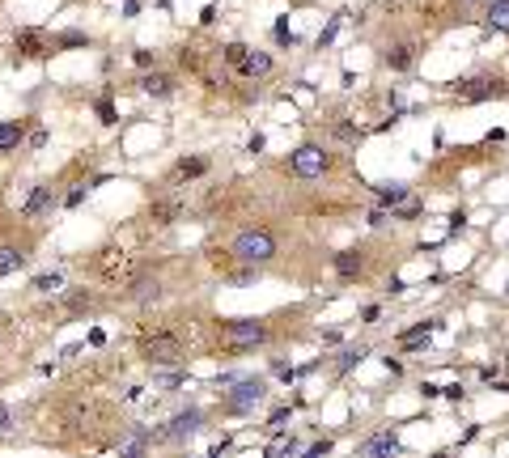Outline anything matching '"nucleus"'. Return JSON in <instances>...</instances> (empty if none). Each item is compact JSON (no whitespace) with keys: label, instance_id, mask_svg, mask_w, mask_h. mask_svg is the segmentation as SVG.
<instances>
[{"label":"nucleus","instance_id":"29","mask_svg":"<svg viewBox=\"0 0 509 458\" xmlns=\"http://www.w3.org/2000/svg\"><path fill=\"white\" fill-rule=\"evenodd\" d=\"M335 34H339V17H331V25L319 34V51H323V47H331V43H335Z\"/></svg>","mask_w":509,"mask_h":458},{"label":"nucleus","instance_id":"24","mask_svg":"<svg viewBox=\"0 0 509 458\" xmlns=\"http://www.w3.org/2000/svg\"><path fill=\"white\" fill-rule=\"evenodd\" d=\"M247 56H251V47H247V43H229V47H225V64L238 68V72H242V64H247Z\"/></svg>","mask_w":509,"mask_h":458},{"label":"nucleus","instance_id":"20","mask_svg":"<svg viewBox=\"0 0 509 458\" xmlns=\"http://www.w3.org/2000/svg\"><path fill=\"white\" fill-rule=\"evenodd\" d=\"M93 301H98V297H93L89 289H72V293L64 297V305H68L72 314H85V310H93Z\"/></svg>","mask_w":509,"mask_h":458},{"label":"nucleus","instance_id":"38","mask_svg":"<svg viewBox=\"0 0 509 458\" xmlns=\"http://www.w3.org/2000/svg\"><path fill=\"white\" fill-rule=\"evenodd\" d=\"M43 144H47V132L38 127V132H30V149H43Z\"/></svg>","mask_w":509,"mask_h":458},{"label":"nucleus","instance_id":"33","mask_svg":"<svg viewBox=\"0 0 509 458\" xmlns=\"http://www.w3.org/2000/svg\"><path fill=\"white\" fill-rule=\"evenodd\" d=\"M187 373L179 369V373H157V386H179V382H183Z\"/></svg>","mask_w":509,"mask_h":458},{"label":"nucleus","instance_id":"4","mask_svg":"<svg viewBox=\"0 0 509 458\" xmlns=\"http://www.w3.org/2000/svg\"><path fill=\"white\" fill-rule=\"evenodd\" d=\"M263 340H268V327L255 323V318H229V323H221V344L229 352H247V348H255Z\"/></svg>","mask_w":509,"mask_h":458},{"label":"nucleus","instance_id":"40","mask_svg":"<svg viewBox=\"0 0 509 458\" xmlns=\"http://www.w3.org/2000/svg\"><path fill=\"white\" fill-rule=\"evenodd\" d=\"M247 153H263V136H259V132H255V136L247 140Z\"/></svg>","mask_w":509,"mask_h":458},{"label":"nucleus","instance_id":"18","mask_svg":"<svg viewBox=\"0 0 509 458\" xmlns=\"http://www.w3.org/2000/svg\"><path fill=\"white\" fill-rule=\"evenodd\" d=\"M331 263H335V272H339V276H344V280H352V276H361V268H365V263H361V254H357V250H339V254H335V259H331Z\"/></svg>","mask_w":509,"mask_h":458},{"label":"nucleus","instance_id":"12","mask_svg":"<svg viewBox=\"0 0 509 458\" xmlns=\"http://www.w3.org/2000/svg\"><path fill=\"white\" fill-rule=\"evenodd\" d=\"M52 208H56V191L52 187H34L26 195V204H21V212H26V217H43V212H52Z\"/></svg>","mask_w":509,"mask_h":458},{"label":"nucleus","instance_id":"8","mask_svg":"<svg viewBox=\"0 0 509 458\" xmlns=\"http://www.w3.org/2000/svg\"><path fill=\"white\" fill-rule=\"evenodd\" d=\"M13 47H17V60H43V56L56 51V43L43 30H34V25H21V30L13 34Z\"/></svg>","mask_w":509,"mask_h":458},{"label":"nucleus","instance_id":"32","mask_svg":"<svg viewBox=\"0 0 509 458\" xmlns=\"http://www.w3.org/2000/svg\"><path fill=\"white\" fill-rule=\"evenodd\" d=\"M284 424H289V407H276L272 420H268V428H284Z\"/></svg>","mask_w":509,"mask_h":458},{"label":"nucleus","instance_id":"11","mask_svg":"<svg viewBox=\"0 0 509 458\" xmlns=\"http://www.w3.org/2000/svg\"><path fill=\"white\" fill-rule=\"evenodd\" d=\"M140 89L149 94V98H170V94H174V76L153 68V72H144V76H140Z\"/></svg>","mask_w":509,"mask_h":458},{"label":"nucleus","instance_id":"41","mask_svg":"<svg viewBox=\"0 0 509 458\" xmlns=\"http://www.w3.org/2000/svg\"><path fill=\"white\" fill-rule=\"evenodd\" d=\"M378 314H382L378 305H365V310H361V318H365V323H378Z\"/></svg>","mask_w":509,"mask_h":458},{"label":"nucleus","instance_id":"27","mask_svg":"<svg viewBox=\"0 0 509 458\" xmlns=\"http://www.w3.org/2000/svg\"><path fill=\"white\" fill-rule=\"evenodd\" d=\"M331 132H335V140H344V144H357L361 136H365V132H361V127H352V123H335Z\"/></svg>","mask_w":509,"mask_h":458},{"label":"nucleus","instance_id":"37","mask_svg":"<svg viewBox=\"0 0 509 458\" xmlns=\"http://www.w3.org/2000/svg\"><path fill=\"white\" fill-rule=\"evenodd\" d=\"M306 454H331V441H314V446H306Z\"/></svg>","mask_w":509,"mask_h":458},{"label":"nucleus","instance_id":"15","mask_svg":"<svg viewBox=\"0 0 509 458\" xmlns=\"http://www.w3.org/2000/svg\"><path fill=\"white\" fill-rule=\"evenodd\" d=\"M386 64H391L395 72H407L411 64H416V47H411V43H395L391 51H386Z\"/></svg>","mask_w":509,"mask_h":458},{"label":"nucleus","instance_id":"34","mask_svg":"<svg viewBox=\"0 0 509 458\" xmlns=\"http://www.w3.org/2000/svg\"><path fill=\"white\" fill-rule=\"evenodd\" d=\"M297 450H302V441H293V437L280 441V446H272V454H297Z\"/></svg>","mask_w":509,"mask_h":458},{"label":"nucleus","instance_id":"21","mask_svg":"<svg viewBox=\"0 0 509 458\" xmlns=\"http://www.w3.org/2000/svg\"><path fill=\"white\" fill-rule=\"evenodd\" d=\"M21 263H26V254H21L17 246H0V276H13Z\"/></svg>","mask_w":509,"mask_h":458},{"label":"nucleus","instance_id":"10","mask_svg":"<svg viewBox=\"0 0 509 458\" xmlns=\"http://www.w3.org/2000/svg\"><path fill=\"white\" fill-rule=\"evenodd\" d=\"M124 297H128V301H157V297H161V280H157V276H153V280H149V276L128 280V285H124Z\"/></svg>","mask_w":509,"mask_h":458},{"label":"nucleus","instance_id":"36","mask_svg":"<svg viewBox=\"0 0 509 458\" xmlns=\"http://www.w3.org/2000/svg\"><path fill=\"white\" fill-rule=\"evenodd\" d=\"M85 191H89V187H77V191H68V199H64V204H68V208H77V204L85 199Z\"/></svg>","mask_w":509,"mask_h":458},{"label":"nucleus","instance_id":"28","mask_svg":"<svg viewBox=\"0 0 509 458\" xmlns=\"http://www.w3.org/2000/svg\"><path fill=\"white\" fill-rule=\"evenodd\" d=\"M179 64H183V68H200V64H204V56H200V51H196V47H183V56H179Z\"/></svg>","mask_w":509,"mask_h":458},{"label":"nucleus","instance_id":"1","mask_svg":"<svg viewBox=\"0 0 509 458\" xmlns=\"http://www.w3.org/2000/svg\"><path fill=\"white\" fill-rule=\"evenodd\" d=\"M234 259L238 263H251V268H259V263H268V259H276V234L272 229H259V225H251V229H242V234L234 238Z\"/></svg>","mask_w":509,"mask_h":458},{"label":"nucleus","instance_id":"14","mask_svg":"<svg viewBox=\"0 0 509 458\" xmlns=\"http://www.w3.org/2000/svg\"><path fill=\"white\" fill-rule=\"evenodd\" d=\"M403 450V441L395 437V433H378V437H370V441H361V454H399Z\"/></svg>","mask_w":509,"mask_h":458},{"label":"nucleus","instance_id":"30","mask_svg":"<svg viewBox=\"0 0 509 458\" xmlns=\"http://www.w3.org/2000/svg\"><path fill=\"white\" fill-rule=\"evenodd\" d=\"M276 39H280L284 47H297V34H293V30H289V25H284V21L276 25Z\"/></svg>","mask_w":509,"mask_h":458},{"label":"nucleus","instance_id":"5","mask_svg":"<svg viewBox=\"0 0 509 458\" xmlns=\"http://www.w3.org/2000/svg\"><path fill=\"white\" fill-rule=\"evenodd\" d=\"M289 170L297 178H323L331 170V153H323L319 144H302V149H293V157H289Z\"/></svg>","mask_w":509,"mask_h":458},{"label":"nucleus","instance_id":"16","mask_svg":"<svg viewBox=\"0 0 509 458\" xmlns=\"http://www.w3.org/2000/svg\"><path fill=\"white\" fill-rule=\"evenodd\" d=\"M21 140H26V123H0V157L21 149Z\"/></svg>","mask_w":509,"mask_h":458},{"label":"nucleus","instance_id":"9","mask_svg":"<svg viewBox=\"0 0 509 458\" xmlns=\"http://www.w3.org/2000/svg\"><path fill=\"white\" fill-rule=\"evenodd\" d=\"M183 212H187L183 199H174V195H157V199L149 204V221H153V225H174Z\"/></svg>","mask_w":509,"mask_h":458},{"label":"nucleus","instance_id":"25","mask_svg":"<svg viewBox=\"0 0 509 458\" xmlns=\"http://www.w3.org/2000/svg\"><path fill=\"white\" fill-rule=\"evenodd\" d=\"M60 285H64L60 272H43V276H34V289H38V293H60Z\"/></svg>","mask_w":509,"mask_h":458},{"label":"nucleus","instance_id":"17","mask_svg":"<svg viewBox=\"0 0 509 458\" xmlns=\"http://www.w3.org/2000/svg\"><path fill=\"white\" fill-rule=\"evenodd\" d=\"M403 199H411L407 183H382V187H378V204H382V208H399Z\"/></svg>","mask_w":509,"mask_h":458},{"label":"nucleus","instance_id":"31","mask_svg":"<svg viewBox=\"0 0 509 458\" xmlns=\"http://www.w3.org/2000/svg\"><path fill=\"white\" fill-rule=\"evenodd\" d=\"M132 60H136L140 68H153V64H157V56H153V51H132Z\"/></svg>","mask_w":509,"mask_h":458},{"label":"nucleus","instance_id":"23","mask_svg":"<svg viewBox=\"0 0 509 458\" xmlns=\"http://www.w3.org/2000/svg\"><path fill=\"white\" fill-rule=\"evenodd\" d=\"M365 356H370V348H365V344H357V348H348V352H339V361H335V369H339V373H344V369H352V365H361V361H365Z\"/></svg>","mask_w":509,"mask_h":458},{"label":"nucleus","instance_id":"3","mask_svg":"<svg viewBox=\"0 0 509 458\" xmlns=\"http://www.w3.org/2000/svg\"><path fill=\"white\" fill-rule=\"evenodd\" d=\"M263 399H268V382H263V378H242V382H234V391L221 395V412H229V416H251Z\"/></svg>","mask_w":509,"mask_h":458},{"label":"nucleus","instance_id":"39","mask_svg":"<svg viewBox=\"0 0 509 458\" xmlns=\"http://www.w3.org/2000/svg\"><path fill=\"white\" fill-rule=\"evenodd\" d=\"M370 225H386V208H382V204H378V208L370 212Z\"/></svg>","mask_w":509,"mask_h":458},{"label":"nucleus","instance_id":"7","mask_svg":"<svg viewBox=\"0 0 509 458\" xmlns=\"http://www.w3.org/2000/svg\"><path fill=\"white\" fill-rule=\"evenodd\" d=\"M200 428H204V412H200V407H187V412H179L170 424H161V441H170V446L191 441Z\"/></svg>","mask_w":509,"mask_h":458},{"label":"nucleus","instance_id":"13","mask_svg":"<svg viewBox=\"0 0 509 458\" xmlns=\"http://www.w3.org/2000/svg\"><path fill=\"white\" fill-rule=\"evenodd\" d=\"M484 25L497 34H509V0H488L484 5Z\"/></svg>","mask_w":509,"mask_h":458},{"label":"nucleus","instance_id":"2","mask_svg":"<svg viewBox=\"0 0 509 458\" xmlns=\"http://www.w3.org/2000/svg\"><path fill=\"white\" fill-rule=\"evenodd\" d=\"M140 356L149 365H179L183 361V344L174 331H166V327H140Z\"/></svg>","mask_w":509,"mask_h":458},{"label":"nucleus","instance_id":"42","mask_svg":"<svg viewBox=\"0 0 509 458\" xmlns=\"http://www.w3.org/2000/svg\"><path fill=\"white\" fill-rule=\"evenodd\" d=\"M0 433H9V407L0 403Z\"/></svg>","mask_w":509,"mask_h":458},{"label":"nucleus","instance_id":"6","mask_svg":"<svg viewBox=\"0 0 509 458\" xmlns=\"http://www.w3.org/2000/svg\"><path fill=\"white\" fill-rule=\"evenodd\" d=\"M509 85L497 81V76H471V81H458L454 85V98L458 102H488V98H505Z\"/></svg>","mask_w":509,"mask_h":458},{"label":"nucleus","instance_id":"19","mask_svg":"<svg viewBox=\"0 0 509 458\" xmlns=\"http://www.w3.org/2000/svg\"><path fill=\"white\" fill-rule=\"evenodd\" d=\"M272 72V56L268 51H251L247 64H242V76H268Z\"/></svg>","mask_w":509,"mask_h":458},{"label":"nucleus","instance_id":"22","mask_svg":"<svg viewBox=\"0 0 509 458\" xmlns=\"http://www.w3.org/2000/svg\"><path fill=\"white\" fill-rule=\"evenodd\" d=\"M208 170V162L204 157H183L179 166H174V174H170V178H200Z\"/></svg>","mask_w":509,"mask_h":458},{"label":"nucleus","instance_id":"35","mask_svg":"<svg viewBox=\"0 0 509 458\" xmlns=\"http://www.w3.org/2000/svg\"><path fill=\"white\" fill-rule=\"evenodd\" d=\"M98 115H102V123H115V107L106 98H98Z\"/></svg>","mask_w":509,"mask_h":458},{"label":"nucleus","instance_id":"26","mask_svg":"<svg viewBox=\"0 0 509 458\" xmlns=\"http://www.w3.org/2000/svg\"><path fill=\"white\" fill-rule=\"evenodd\" d=\"M52 43H56V47H89V34H81V30H60Z\"/></svg>","mask_w":509,"mask_h":458}]
</instances>
